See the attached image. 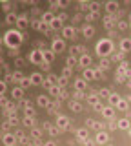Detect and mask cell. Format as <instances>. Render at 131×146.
<instances>
[{"mask_svg":"<svg viewBox=\"0 0 131 146\" xmlns=\"http://www.w3.org/2000/svg\"><path fill=\"white\" fill-rule=\"evenodd\" d=\"M2 40H4V44H6L7 48L16 49V48H20V46H22V33H20L18 29H7Z\"/></svg>","mask_w":131,"mask_h":146,"instance_id":"6da1fadb","label":"cell"},{"mask_svg":"<svg viewBox=\"0 0 131 146\" xmlns=\"http://www.w3.org/2000/svg\"><path fill=\"white\" fill-rule=\"evenodd\" d=\"M95 51H97L98 57H109L113 53V42L109 38H100L95 46Z\"/></svg>","mask_w":131,"mask_h":146,"instance_id":"7a4b0ae2","label":"cell"},{"mask_svg":"<svg viewBox=\"0 0 131 146\" xmlns=\"http://www.w3.org/2000/svg\"><path fill=\"white\" fill-rule=\"evenodd\" d=\"M29 60L31 64H37V66H42L44 62V51H40V49H33V51L29 53Z\"/></svg>","mask_w":131,"mask_h":146,"instance_id":"3957f363","label":"cell"},{"mask_svg":"<svg viewBox=\"0 0 131 146\" xmlns=\"http://www.w3.org/2000/svg\"><path fill=\"white\" fill-rule=\"evenodd\" d=\"M66 49V42H64V38H55L53 40V44H51V51H55V53H62Z\"/></svg>","mask_w":131,"mask_h":146,"instance_id":"277c9868","label":"cell"},{"mask_svg":"<svg viewBox=\"0 0 131 146\" xmlns=\"http://www.w3.org/2000/svg\"><path fill=\"white\" fill-rule=\"evenodd\" d=\"M78 66L84 68V70H86V68H89V66H91V57H89V55H86V53H82L78 57Z\"/></svg>","mask_w":131,"mask_h":146,"instance_id":"5b68a950","label":"cell"},{"mask_svg":"<svg viewBox=\"0 0 131 146\" xmlns=\"http://www.w3.org/2000/svg\"><path fill=\"white\" fill-rule=\"evenodd\" d=\"M29 79H31V84H33V86H42V84H44L42 73H31Z\"/></svg>","mask_w":131,"mask_h":146,"instance_id":"8992f818","label":"cell"},{"mask_svg":"<svg viewBox=\"0 0 131 146\" xmlns=\"http://www.w3.org/2000/svg\"><path fill=\"white\" fill-rule=\"evenodd\" d=\"M106 11H107V15H115V13L118 11V4H117L115 0H109V2H106Z\"/></svg>","mask_w":131,"mask_h":146,"instance_id":"52a82bcc","label":"cell"},{"mask_svg":"<svg viewBox=\"0 0 131 146\" xmlns=\"http://www.w3.org/2000/svg\"><path fill=\"white\" fill-rule=\"evenodd\" d=\"M2 143H4V146H15L16 139H15V135H13V133H6V135L2 137Z\"/></svg>","mask_w":131,"mask_h":146,"instance_id":"ba28073f","label":"cell"},{"mask_svg":"<svg viewBox=\"0 0 131 146\" xmlns=\"http://www.w3.org/2000/svg\"><path fill=\"white\" fill-rule=\"evenodd\" d=\"M28 26H29L28 17H26V15H20V17H18V20H16V27H18V29H26Z\"/></svg>","mask_w":131,"mask_h":146,"instance_id":"9c48e42d","label":"cell"},{"mask_svg":"<svg viewBox=\"0 0 131 146\" xmlns=\"http://www.w3.org/2000/svg\"><path fill=\"white\" fill-rule=\"evenodd\" d=\"M57 126L60 128V130H66V128L69 126V121H67V117H64V115H58V117H57Z\"/></svg>","mask_w":131,"mask_h":146,"instance_id":"30bf717a","label":"cell"},{"mask_svg":"<svg viewBox=\"0 0 131 146\" xmlns=\"http://www.w3.org/2000/svg\"><path fill=\"white\" fill-rule=\"evenodd\" d=\"M49 27H51V29H64V22H62V18L55 17L51 20V24H49Z\"/></svg>","mask_w":131,"mask_h":146,"instance_id":"8fae6325","label":"cell"},{"mask_svg":"<svg viewBox=\"0 0 131 146\" xmlns=\"http://www.w3.org/2000/svg\"><path fill=\"white\" fill-rule=\"evenodd\" d=\"M82 77H84V80H93V79H97L98 75H97V71H93V70H91V68H86Z\"/></svg>","mask_w":131,"mask_h":146,"instance_id":"7c38bea8","label":"cell"},{"mask_svg":"<svg viewBox=\"0 0 131 146\" xmlns=\"http://www.w3.org/2000/svg\"><path fill=\"white\" fill-rule=\"evenodd\" d=\"M11 97L15 99V100H20L22 97H24V88H20V86L13 88V91H11Z\"/></svg>","mask_w":131,"mask_h":146,"instance_id":"4fadbf2b","label":"cell"},{"mask_svg":"<svg viewBox=\"0 0 131 146\" xmlns=\"http://www.w3.org/2000/svg\"><path fill=\"white\" fill-rule=\"evenodd\" d=\"M37 106H40V108H49V97H47V95H40V97L37 99Z\"/></svg>","mask_w":131,"mask_h":146,"instance_id":"5bb4252c","label":"cell"},{"mask_svg":"<svg viewBox=\"0 0 131 146\" xmlns=\"http://www.w3.org/2000/svg\"><path fill=\"white\" fill-rule=\"evenodd\" d=\"M95 139H97L98 144H107V133H106V131H98Z\"/></svg>","mask_w":131,"mask_h":146,"instance_id":"9a60e30c","label":"cell"},{"mask_svg":"<svg viewBox=\"0 0 131 146\" xmlns=\"http://www.w3.org/2000/svg\"><path fill=\"white\" fill-rule=\"evenodd\" d=\"M62 33H64V38H73V36H75V27L67 26V27L62 29Z\"/></svg>","mask_w":131,"mask_h":146,"instance_id":"2e32d148","label":"cell"},{"mask_svg":"<svg viewBox=\"0 0 131 146\" xmlns=\"http://www.w3.org/2000/svg\"><path fill=\"white\" fill-rule=\"evenodd\" d=\"M53 18H55V15H53V13L51 11H46V13H42V22H44V24H51V20H53Z\"/></svg>","mask_w":131,"mask_h":146,"instance_id":"e0dca14e","label":"cell"},{"mask_svg":"<svg viewBox=\"0 0 131 146\" xmlns=\"http://www.w3.org/2000/svg\"><path fill=\"white\" fill-rule=\"evenodd\" d=\"M82 33H84V36H86V38H91V36H93V33H95L93 26L86 24V26H84V29H82Z\"/></svg>","mask_w":131,"mask_h":146,"instance_id":"ac0fdd59","label":"cell"},{"mask_svg":"<svg viewBox=\"0 0 131 146\" xmlns=\"http://www.w3.org/2000/svg\"><path fill=\"white\" fill-rule=\"evenodd\" d=\"M55 51H44V62L46 64H51L53 60H55Z\"/></svg>","mask_w":131,"mask_h":146,"instance_id":"d6986e66","label":"cell"},{"mask_svg":"<svg viewBox=\"0 0 131 146\" xmlns=\"http://www.w3.org/2000/svg\"><path fill=\"white\" fill-rule=\"evenodd\" d=\"M102 115L106 117V119H111L113 115H115V108H111V106H106V108H102Z\"/></svg>","mask_w":131,"mask_h":146,"instance_id":"ffe728a7","label":"cell"},{"mask_svg":"<svg viewBox=\"0 0 131 146\" xmlns=\"http://www.w3.org/2000/svg\"><path fill=\"white\" fill-rule=\"evenodd\" d=\"M120 100H122V99H120V97H118V95H117V93H111L109 97H107V102H109L111 106H117V104H118Z\"/></svg>","mask_w":131,"mask_h":146,"instance_id":"44dd1931","label":"cell"},{"mask_svg":"<svg viewBox=\"0 0 131 146\" xmlns=\"http://www.w3.org/2000/svg\"><path fill=\"white\" fill-rule=\"evenodd\" d=\"M16 20H18V17H16L15 15V13H7V15H6V22H7V24H15L16 26Z\"/></svg>","mask_w":131,"mask_h":146,"instance_id":"7402d4cb","label":"cell"},{"mask_svg":"<svg viewBox=\"0 0 131 146\" xmlns=\"http://www.w3.org/2000/svg\"><path fill=\"white\" fill-rule=\"evenodd\" d=\"M18 86H20V88H29V86H33V84H31V79H29V77H22V80L18 82Z\"/></svg>","mask_w":131,"mask_h":146,"instance_id":"603a6c76","label":"cell"},{"mask_svg":"<svg viewBox=\"0 0 131 146\" xmlns=\"http://www.w3.org/2000/svg\"><path fill=\"white\" fill-rule=\"evenodd\" d=\"M33 27H35V29H37V31H46L47 24H44L42 20H40V22H37V20H35V22H33Z\"/></svg>","mask_w":131,"mask_h":146,"instance_id":"cb8c5ba5","label":"cell"},{"mask_svg":"<svg viewBox=\"0 0 131 146\" xmlns=\"http://www.w3.org/2000/svg\"><path fill=\"white\" fill-rule=\"evenodd\" d=\"M120 48H122V51H129V49H131V40L129 38H124V40H122V44H120Z\"/></svg>","mask_w":131,"mask_h":146,"instance_id":"d4e9b609","label":"cell"},{"mask_svg":"<svg viewBox=\"0 0 131 146\" xmlns=\"http://www.w3.org/2000/svg\"><path fill=\"white\" fill-rule=\"evenodd\" d=\"M76 64H78V60H76V57H69V58L66 60V66H67V68H71V70H73V68L76 66Z\"/></svg>","mask_w":131,"mask_h":146,"instance_id":"484cf974","label":"cell"},{"mask_svg":"<svg viewBox=\"0 0 131 146\" xmlns=\"http://www.w3.org/2000/svg\"><path fill=\"white\" fill-rule=\"evenodd\" d=\"M118 128H120V130H129V121H128V119H120V121H118Z\"/></svg>","mask_w":131,"mask_h":146,"instance_id":"4316f807","label":"cell"},{"mask_svg":"<svg viewBox=\"0 0 131 146\" xmlns=\"http://www.w3.org/2000/svg\"><path fill=\"white\" fill-rule=\"evenodd\" d=\"M86 82H88V80H84V79H82V80H80V79H78V80H75V88L78 90V91H82V90L86 88Z\"/></svg>","mask_w":131,"mask_h":146,"instance_id":"83f0119b","label":"cell"},{"mask_svg":"<svg viewBox=\"0 0 131 146\" xmlns=\"http://www.w3.org/2000/svg\"><path fill=\"white\" fill-rule=\"evenodd\" d=\"M22 122H24V126L31 128V126L35 124V119H33V117H24V119H22Z\"/></svg>","mask_w":131,"mask_h":146,"instance_id":"f1b7e54d","label":"cell"},{"mask_svg":"<svg viewBox=\"0 0 131 146\" xmlns=\"http://www.w3.org/2000/svg\"><path fill=\"white\" fill-rule=\"evenodd\" d=\"M33 115H35V110L31 108V104H29V106H26L24 108V117H33Z\"/></svg>","mask_w":131,"mask_h":146,"instance_id":"f546056e","label":"cell"},{"mask_svg":"<svg viewBox=\"0 0 131 146\" xmlns=\"http://www.w3.org/2000/svg\"><path fill=\"white\" fill-rule=\"evenodd\" d=\"M57 6L64 9V7H67V6H69V0H57Z\"/></svg>","mask_w":131,"mask_h":146,"instance_id":"4dcf8cb0","label":"cell"},{"mask_svg":"<svg viewBox=\"0 0 131 146\" xmlns=\"http://www.w3.org/2000/svg\"><path fill=\"white\" fill-rule=\"evenodd\" d=\"M78 53H82V48H78V46H75V48H71V57H76Z\"/></svg>","mask_w":131,"mask_h":146,"instance_id":"1f68e13d","label":"cell"},{"mask_svg":"<svg viewBox=\"0 0 131 146\" xmlns=\"http://www.w3.org/2000/svg\"><path fill=\"white\" fill-rule=\"evenodd\" d=\"M49 91H51L53 95H60V86H55V84H53L51 88H49Z\"/></svg>","mask_w":131,"mask_h":146,"instance_id":"d6a6232c","label":"cell"},{"mask_svg":"<svg viewBox=\"0 0 131 146\" xmlns=\"http://www.w3.org/2000/svg\"><path fill=\"white\" fill-rule=\"evenodd\" d=\"M6 90H7V84L4 80H0V97H2L4 93H6Z\"/></svg>","mask_w":131,"mask_h":146,"instance_id":"836d02e7","label":"cell"},{"mask_svg":"<svg viewBox=\"0 0 131 146\" xmlns=\"http://www.w3.org/2000/svg\"><path fill=\"white\" fill-rule=\"evenodd\" d=\"M117 108H118V110H122V111H124V110H128V102H126V100H120V102L117 104Z\"/></svg>","mask_w":131,"mask_h":146,"instance_id":"e575fe53","label":"cell"},{"mask_svg":"<svg viewBox=\"0 0 131 146\" xmlns=\"http://www.w3.org/2000/svg\"><path fill=\"white\" fill-rule=\"evenodd\" d=\"M88 137V130H80L78 131V139H86Z\"/></svg>","mask_w":131,"mask_h":146,"instance_id":"d590c367","label":"cell"},{"mask_svg":"<svg viewBox=\"0 0 131 146\" xmlns=\"http://www.w3.org/2000/svg\"><path fill=\"white\" fill-rule=\"evenodd\" d=\"M98 9H100V6H98L97 2H93V4H91V13H97Z\"/></svg>","mask_w":131,"mask_h":146,"instance_id":"8d00e7d4","label":"cell"},{"mask_svg":"<svg viewBox=\"0 0 131 146\" xmlns=\"http://www.w3.org/2000/svg\"><path fill=\"white\" fill-rule=\"evenodd\" d=\"M58 82H60V86H64L66 82H67V77H66V75H62V77H60V80H58Z\"/></svg>","mask_w":131,"mask_h":146,"instance_id":"74e56055","label":"cell"},{"mask_svg":"<svg viewBox=\"0 0 131 146\" xmlns=\"http://www.w3.org/2000/svg\"><path fill=\"white\" fill-rule=\"evenodd\" d=\"M69 73H71V68H67V66H66V68H64V75H66V77H69Z\"/></svg>","mask_w":131,"mask_h":146,"instance_id":"f35d334b","label":"cell"},{"mask_svg":"<svg viewBox=\"0 0 131 146\" xmlns=\"http://www.w3.org/2000/svg\"><path fill=\"white\" fill-rule=\"evenodd\" d=\"M33 137H35V139H40V131L35 130V131H33Z\"/></svg>","mask_w":131,"mask_h":146,"instance_id":"ab89813d","label":"cell"},{"mask_svg":"<svg viewBox=\"0 0 131 146\" xmlns=\"http://www.w3.org/2000/svg\"><path fill=\"white\" fill-rule=\"evenodd\" d=\"M100 95H102V97H109V95H111V93H109V91H106V90H104V91H102V93H100Z\"/></svg>","mask_w":131,"mask_h":146,"instance_id":"60d3db41","label":"cell"},{"mask_svg":"<svg viewBox=\"0 0 131 146\" xmlns=\"http://www.w3.org/2000/svg\"><path fill=\"white\" fill-rule=\"evenodd\" d=\"M24 4H35V0H22Z\"/></svg>","mask_w":131,"mask_h":146,"instance_id":"b9f144b4","label":"cell"},{"mask_svg":"<svg viewBox=\"0 0 131 146\" xmlns=\"http://www.w3.org/2000/svg\"><path fill=\"white\" fill-rule=\"evenodd\" d=\"M46 146H57V144L53 143V141H49V143H46Z\"/></svg>","mask_w":131,"mask_h":146,"instance_id":"7bdbcfd3","label":"cell"},{"mask_svg":"<svg viewBox=\"0 0 131 146\" xmlns=\"http://www.w3.org/2000/svg\"><path fill=\"white\" fill-rule=\"evenodd\" d=\"M0 2H4V4H6V2H9V0H0Z\"/></svg>","mask_w":131,"mask_h":146,"instance_id":"ee69618b","label":"cell"},{"mask_svg":"<svg viewBox=\"0 0 131 146\" xmlns=\"http://www.w3.org/2000/svg\"><path fill=\"white\" fill-rule=\"evenodd\" d=\"M80 2H89V0H80Z\"/></svg>","mask_w":131,"mask_h":146,"instance_id":"f6af8a7d","label":"cell"},{"mask_svg":"<svg viewBox=\"0 0 131 146\" xmlns=\"http://www.w3.org/2000/svg\"><path fill=\"white\" fill-rule=\"evenodd\" d=\"M2 42H4V40H2V38H0V44H2Z\"/></svg>","mask_w":131,"mask_h":146,"instance_id":"bcb514c9","label":"cell"},{"mask_svg":"<svg viewBox=\"0 0 131 146\" xmlns=\"http://www.w3.org/2000/svg\"><path fill=\"white\" fill-rule=\"evenodd\" d=\"M106 146H113V144H106Z\"/></svg>","mask_w":131,"mask_h":146,"instance_id":"7dc6e473","label":"cell"},{"mask_svg":"<svg viewBox=\"0 0 131 146\" xmlns=\"http://www.w3.org/2000/svg\"><path fill=\"white\" fill-rule=\"evenodd\" d=\"M129 131H131V130H129Z\"/></svg>","mask_w":131,"mask_h":146,"instance_id":"c3c4849f","label":"cell"}]
</instances>
